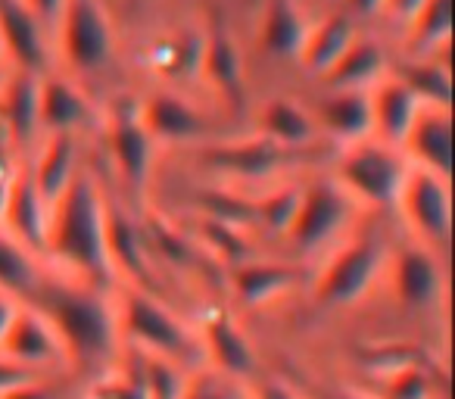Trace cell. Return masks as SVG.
<instances>
[{"label":"cell","instance_id":"cell-37","mask_svg":"<svg viewBox=\"0 0 455 399\" xmlns=\"http://www.w3.org/2000/svg\"><path fill=\"white\" fill-rule=\"evenodd\" d=\"M184 399H243V393L235 387V380L221 374H190V384Z\"/></svg>","mask_w":455,"mask_h":399},{"label":"cell","instance_id":"cell-28","mask_svg":"<svg viewBox=\"0 0 455 399\" xmlns=\"http://www.w3.org/2000/svg\"><path fill=\"white\" fill-rule=\"evenodd\" d=\"M353 41H355L353 20H349L347 13H334V16H328L322 26H315L309 35H306V44H303V51H299V60H303V66L309 72L324 76V72L343 57V51H347Z\"/></svg>","mask_w":455,"mask_h":399},{"label":"cell","instance_id":"cell-36","mask_svg":"<svg viewBox=\"0 0 455 399\" xmlns=\"http://www.w3.org/2000/svg\"><path fill=\"white\" fill-rule=\"evenodd\" d=\"M88 399H144V393H140L138 380H134V374L125 365H113L109 371L91 378Z\"/></svg>","mask_w":455,"mask_h":399},{"label":"cell","instance_id":"cell-48","mask_svg":"<svg viewBox=\"0 0 455 399\" xmlns=\"http://www.w3.org/2000/svg\"><path fill=\"white\" fill-rule=\"evenodd\" d=\"M243 399H250V396H243Z\"/></svg>","mask_w":455,"mask_h":399},{"label":"cell","instance_id":"cell-47","mask_svg":"<svg viewBox=\"0 0 455 399\" xmlns=\"http://www.w3.org/2000/svg\"><path fill=\"white\" fill-rule=\"evenodd\" d=\"M0 57H4V41H0Z\"/></svg>","mask_w":455,"mask_h":399},{"label":"cell","instance_id":"cell-32","mask_svg":"<svg viewBox=\"0 0 455 399\" xmlns=\"http://www.w3.org/2000/svg\"><path fill=\"white\" fill-rule=\"evenodd\" d=\"M399 82L415 94V100L421 107L434 109H449L452 100V82H449L446 66H436L434 60H411L399 69Z\"/></svg>","mask_w":455,"mask_h":399},{"label":"cell","instance_id":"cell-16","mask_svg":"<svg viewBox=\"0 0 455 399\" xmlns=\"http://www.w3.org/2000/svg\"><path fill=\"white\" fill-rule=\"evenodd\" d=\"M368 107H371V134H378L380 144L396 147V150L421 113V103L399 78H384L368 94Z\"/></svg>","mask_w":455,"mask_h":399},{"label":"cell","instance_id":"cell-22","mask_svg":"<svg viewBox=\"0 0 455 399\" xmlns=\"http://www.w3.org/2000/svg\"><path fill=\"white\" fill-rule=\"evenodd\" d=\"M284 153L281 147H275L272 140H243V144L231 147H215L206 156V163L212 169H219L221 175H235V178H268L281 169L284 163Z\"/></svg>","mask_w":455,"mask_h":399},{"label":"cell","instance_id":"cell-31","mask_svg":"<svg viewBox=\"0 0 455 399\" xmlns=\"http://www.w3.org/2000/svg\"><path fill=\"white\" fill-rule=\"evenodd\" d=\"M306 20L299 16L293 0H272V7L266 13V26H262V47L272 57H299L306 44Z\"/></svg>","mask_w":455,"mask_h":399},{"label":"cell","instance_id":"cell-35","mask_svg":"<svg viewBox=\"0 0 455 399\" xmlns=\"http://www.w3.org/2000/svg\"><path fill=\"white\" fill-rule=\"evenodd\" d=\"M299 188H278L268 196H262L259 203H253L256 225L268 231V235H287L293 222V212H297Z\"/></svg>","mask_w":455,"mask_h":399},{"label":"cell","instance_id":"cell-12","mask_svg":"<svg viewBox=\"0 0 455 399\" xmlns=\"http://www.w3.org/2000/svg\"><path fill=\"white\" fill-rule=\"evenodd\" d=\"M107 259L113 275H125L134 281L138 291L153 293L150 278V250H147V237L134 225V219L125 210L107 200Z\"/></svg>","mask_w":455,"mask_h":399},{"label":"cell","instance_id":"cell-6","mask_svg":"<svg viewBox=\"0 0 455 399\" xmlns=\"http://www.w3.org/2000/svg\"><path fill=\"white\" fill-rule=\"evenodd\" d=\"M384 268V247L374 237H355L343 243L315 281V299L324 306H353L371 291Z\"/></svg>","mask_w":455,"mask_h":399},{"label":"cell","instance_id":"cell-10","mask_svg":"<svg viewBox=\"0 0 455 399\" xmlns=\"http://www.w3.org/2000/svg\"><path fill=\"white\" fill-rule=\"evenodd\" d=\"M200 347L203 359L212 365L215 374L228 380L250 378L256 371V353L250 337L241 331V324L235 322V315L225 309H212L203 315L200 328Z\"/></svg>","mask_w":455,"mask_h":399},{"label":"cell","instance_id":"cell-11","mask_svg":"<svg viewBox=\"0 0 455 399\" xmlns=\"http://www.w3.org/2000/svg\"><path fill=\"white\" fill-rule=\"evenodd\" d=\"M390 287L393 297L405 306V309H430L440 303L443 297V268L436 256L424 247L399 250L390 259Z\"/></svg>","mask_w":455,"mask_h":399},{"label":"cell","instance_id":"cell-34","mask_svg":"<svg viewBox=\"0 0 455 399\" xmlns=\"http://www.w3.org/2000/svg\"><path fill=\"white\" fill-rule=\"evenodd\" d=\"M380 399H434V371L421 362H409L384 374V396Z\"/></svg>","mask_w":455,"mask_h":399},{"label":"cell","instance_id":"cell-33","mask_svg":"<svg viewBox=\"0 0 455 399\" xmlns=\"http://www.w3.org/2000/svg\"><path fill=\"white\" fill-rule=\"evenodd\" d=\"M449 22H452V4L449 0H424L411 13V41L418 47L434 51L440 41L449 38Z\"/></svg>","mask_w":455,"mask_h":399},{"label":"cell","instance_id":"cell-25","mask_svg":"<svg viewBox=\"0 0 455 399\" xmlns=\"http://www.w3.org/2000/svg\"><path fill=\"white\" fill-rule=\"evenodd\" d=\"M125 368L134 374L144 399H184V393H188L190 371L178 365V362L163 359V355L132 349Z\"/></svg>","mask_w":455,"mask_h":399},{"label":"cell","instance_id":"cell-9","mask_svg":"<svg viewBox=\"0 0 455 399\" xmlns=\"http://www.w3.org/2000/svg\"><path fill=\"white\" fill-rule=\"evenodd\" d=\"M0 355L32 374L44 371V368L57 365V362H66L53 328L26 303L16 306L7 331L0 337Z\"/></svg>","mask_w":455,"mask_h":399},{"label":"cell","instance_id":"cell-26","mask_svg":"<svg viewBox=\"0 0 455 399\" xmlns=\"http://www.w3.org/2000/svg\"><path fill=\"white\" fill-rule=\"evenodd\" d=\"M384 47L371 38H355L343 57L324 72L331 91H362L384 76Z\"/></svg>","mask_w":455,"mask_h":399},{"label":"cell","instance_id":"cell-18","mask_svg":"<svg viewBox=\"0 0 455 399\" xmlns=\"http://www.w3.org/2000/svg\"><path fill=\"white\" fill-rule=\"evenodd\" d=\"M38 84L41 76L32 72H16L4 88L0 97V132L7 134L10 147L22 150L35 140L41 132V116H38Z\"/></svg>","mask_w":455,"mask_h":399},{"label":"cell","instance_id":"cell-27","mask_svg":"<svg viewBox=\"0 0 455 399\" xmlns=\"http://www.w3.org/2000/svg\"><path fill=\"white\" fill-rule=\"evenodd\" d=\"M297 275L287 266H275V262H237L231 272V291L243 306H262L278 299L293 287Z\"/></svg>","mask_w":455,"mask_h":399},{"label":"cell","instance_id":"cell-42","mask_svg":"<svg viewBox=\"0 0 455 399\" xmlns=\"http://www.w3.org/2000/svg\"><path fill=\"white\" fill-rule=\"evenodd\" d=\"M250 399H299V396L284 380H262V384L256 387V396H250Z\"/></svg>","mask_w":455,"mask_h":399},{"label":"cell","instance_id":"cell-44","mask_svg":"<svg viewBox=\"0 0 455 399\" xmlns=\"http://www.w3.org/2000/svg\"><path fill=\"white\" fill-rule=\"evenodd\" d=\"M390 0H349V7L355 10L359 16H371V13H378L380 7H387Z\"/></svg>","mask_w":455,"mask_h":399},{"label":"cell","instance_id":"cell-39","mask_svg":"<svg viewBox=\"0 0 455 399\" xmlns=\"http://www.w3.org/2000/svg\"><path fill=\"white\" fill-rule=\"evenodd\" d=\"M0 399H57V396H53V390L44 380L32 378V380H22V384L10 387L7 393H0Z\"/></svg>","mask_w":455,"mask_h":399},{"label":"cell","instance_id":"cell-40","mask_svg":"<svg viewBox=\"0 0 455 399\" xmlns=\"http://www.w3.org/2000/svg\"><path fill=\"white\" fill-rule=\"evenodd\" d=\"M28 10L35 13V20L41 22V26H57L60 22V13H63L66 0H22Z\"/></svg>","mask_w":455,"mask_h":399},{"label":"cell","instance_id":"cell-1","mask_svg":"<svg viewBox=\"0 0 455 399\" xmlns=\"http://www.w3.org/2000/svg\"><path fill=\"white\" fill-rule=\"evenodd\" d=\"M41 318L53 328L63 355L69 365L84 371L88 378L109 371L119 353V324L116 309L103 291L84 284L78 278H44L35 293L26 299Z\"/></svg>","mask_w":455,"mask_h":399},{"label":"cell","instance_id":"cell-7","mask_svg":"<svg viewBox=\"0 0 455 399\" xmlns=\"http://www.w3.org/2000/svg\"><path fill=\"white\" fill-rule=\"evenodd\" d=\"M349 216H353V200L343 194L340 184L331 181H312L309 188L299 190L297 212L287 228V241L297 250H322L340 237L347 228Z\"/></svg>","mask_w":455,"mask_h":399},{"label":"cell","instance_id":"cell-20","mask_svg":"<svg viewBox=\"0 0 455 399\" xmlns=\"http://www.w3.org/2000/svg\"><path fill=\"white\" fill-rule=\"evenodd\" d=\"M38 116L47 134H78L91 122V107L76 84L47 76L38 84Z\"/></svg>","mask_w":455,"mask_h":399},{"label":"cell","instance_id":"cell-19","mask_svg":"<svg viewBox=\"0 0 455 399\" xmlns=\"http://www.w3.org/2000/svg\"><path fill=\"white\" fill-rule=\"evenodd\" d=\"M138 122L153 140H194L206 132V119L178 94L159 91L138 109Z\"/></svg>","mask_w":455,"mask_h":399},{"label":"cell","instance_id":"cell-13","mask_svg":"<svg viewBox=\"0 0 455 399\" xmlns=\"http://www.w3.org/2000/svg\"><path fill=\"white\" fill-rule=\"evenodd\" d=\"M47 219H51V210L41 200L28 169H16L0 228L7 231L13 241H20L28 253H47Z\"/></svg>","mask_w":455,"mask_h":399},{"label":"cell","instance_id":"cell-17","mask_svg":"<svg viewBox=\"0 0 455 399\" xmlns=\"http://www.w3.org/2000/svg\"><path fill=\"white\" fill-rule=\"evenodd\" d=\"M403 147L411 153L418 169L449 181V169H452V122H449V109L421 107L411 132L405 134Z\"/></svg>","mask_w":455,"mask_h":399},{"label":"cell","instance_id":"cell-5","mask_svg":"<svg viewBox=\"0 0 455 399\" xmlns=\"http://www.w3.org/2000/svg\"><path fill=\"white\" fill-rule=\"evenodd\" d=\"M396 206L424 250L443 253L449 247V237H452V200H449L446 178L430 175L424 169H409Z\"/></svg>","mask_w":455,"mask_h":399},{"label":"cell","instance_id":"cell-14","mask_svg":"<svg viewBox=\"0 0 455 399\" xmlns=\"http://www.w3.org/2000/svg\"><path fill=\"white\" fill-rule=\"evenodd\" d=\"M0 41L4 53H10L22 72L41 76L47 69L51 57H47L44 26L22 0H0Z\"/></svg>","mask_w":455,"mask_h":399},{"label":"cell","instance_id":"cell-38","mask_svg":"<svg viewBox=\"0 0 455 399\" xmlns=\"http://www.w3.org/2000/svg\"><path fill=\"white\" fill-rule=\"evenodd\" d=\"M203 235L209 237V243H212V250H219V253L231 256V259H241L243 256V241H241V228H231V225H221L215 222V219H203Z\"/></svg>","mask_w":455,"mask_h":399},{"label":"cell","instance_id":"cell-43","mask_svg":"<svg viewBox=\"0 0 455 399\" xmlns=\"http://www.w3.org/2000/svg\"><path fill=\"white\" fill-rule=\"evenodd\" d=\"M16 299H10L7 293H0V337H4V331H7V324H10V318H13V312H16Z\"/></svg>","mask_w":455,"mask_h":399},{"label":"cell","instance_id":"cell-4","mask_svg":"<svg viewBox=\"0 0 455 399\" xmlns=\"http://www.w3.org/2000/svg\"><path fill=\"white\" fill-rule=\"evenodd\" d=\"M409 175V163L396 147L380 140H359L349 144L337 165V181L349 200H362L368 206H396L399 190Z\"/></svg>","mask_w":455,"mask_h":399},{"label":"cell","instance_id":"cell-41","mask_svg":"<svg viewBox=\"0 0 455 399\" xmlns=\"http://www.w3.org/2000/svg\"><path fill=\"white\" fill-rule=\"evenodd\" d=\"M32 378H38V374L26 371V368L13 365L10 359H4V355H0V393H7L10 387L22 384V380H32Z\"/></svg>","mask_w":455,"mask_h":399},{"label":"cell","instance_id":"cell-21","mask_svg":"<svg viewBox=\"0 0 455 399\" xmlns=\"http://www.w3.org/2000/svg\"><path fill=\"white\" fill-rule=\"evenodd\" d=\"M78 172H82L78 169V134H51L44 150L38 153L35 169H28V175H32L41 200L51 210Z\"/></svg>","mask_w":455,"mask_h":399},{"label":"cell","instance_id":"cell-15","mask_svg":"<svg viewBox=\"0 0 455 399\" xmlns=\"http://www.w3.org/2000/svg\"><path fill=\"white\" fill-rule=\"evenodd\" d=\"M107 144H109V156H113L116 169H119L122 181L128 184V190L144 194L147 181H150L153 147H156V140L144 132L138 116H116L107 132Z\"/></svg>","mask_w":455,"mask_h":399},{"label":"cell","instance_id":"cell-23","mask_svg":"<svg viewBox=\"0 0 455 399\" xmlns=\"http://www.w3.org/2000/svg\"><path fill=\"white\" fill-rule=\"evenodd\" d=\"M318 122L328 128L334 138L347 144H359L371 134V107H368L365 91H331L318 103Z\"/></svg>","mask_w":455,"mask_h":399},{"label":"cell","instance_id":"cell-46","mask_svg":"<svg viewBox=\"0 0 455 399\" xmlns=\"http://www.w3.org/2000/svg\"><path fill=\"white\" fill-rule=\"evenodd\" d=\"M331 399H368V396H359V393H337V396Z\"/></svg>","mask_w":455,"mask_h":399},{"label":"cell","instance_id":"cell-2","mask_svg":"<svg viewBox=\"0 0 455 399\" xmlns=\"http://www.w3.org/2000/svg\"><path fill=\"white\" fill-rule=\"evenodd\" d=\"M47 253L63 262L72 278L97 291L113 281V268L107 259V196L91 172H78L51 206Z\"/></svg>","mask_w":455,"mask_h":399},{"label":"cell","instance_id":"cell-8","mask_svg":"<svg viewBox=\"0 0 455 399\" xmlns=\"http://www.w3.org/2000/svg\"><path fill=\"white\" fill-rule=\"evenodd\" d=\"M60 38H63V57L72 69L97 72L113 57V28L109 16L103 13L100 0H66L60 13Z\"/></svg>","mask_w":455,"mask_h":399},{"label":"cell","instance_id":"cell-45","mask_svg":"<svg viewBox=\"0 0 455 399\" xmlns=\"http://www.w3.org/2000/svg\"><path fill=\"white\" fill-rule=\"evenodd\" d=\"M421 4H424V0H390V7L396 10L399 16H411L418 7H421Z\"/></svg>","mask_w":455,"mask_h":399},{"label":"cell","instance_id":"cell-29","mask_svg":"<svg viewBox=\"0 0 455 399\" xmlns=\"http://www.w3.org/2000/svg\"><path fill=\"white\" fill-rule=\"evenodd\" d=\"M41 278L44 272L35 262V253H28L20 241L0 228V293H7L16 303H26Z\"/></svg>","mask_w":455,"mask_h":399},{"label":"cell","instance_id":"cell-24","mask_svg":"<svg viewBox=\"0 0 455 399\" xmlns=\"http://www.w3.org/2000/svg\"><path fill=\"white\" fill-rule=\"evenodd\" d=\"M200 72L209 78L219 94H225L228 100L241 103L243 97V63L237 44L228 38L221 28H212L206 35V44H203V60H200Z\"/></svg>","mask_w":455,"mask_h":399},{"label":"cell","instance_id":"cell-3","mask_svg":"<svg viewBox=\"0 0 455 399\" xmlns=\"http://www.w3.org/2000/svg\"><path fill=\"white\" fill-rule=\"evenodd\" d=\"M113 309L116 324H119V340H128L132 349L163 355L188 371L206 362L196 331L188 322H181L156 293L128 287Z\"/></svg>","mask_w":455,"mask_h":399},{"label":"cell","instance_id":"cell-30","mask_svg":"<svg viewBox=\"0 0 455 399\" xmlns=\"http://www.w3.org/2000/svg\"><path fill=\"white\" fill-rule=\"evenodd\" d=\"M262 134L281 150H293V147H303L315 138V122L299 103L278 97L262 109Z\"/></svg>","mask_w":455,"mask_h":399}]
</instances>
